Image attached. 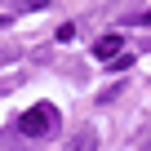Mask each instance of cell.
<instances>
[{"mask_svg": "<svg viewBox=\"0 0 151 151\" xmlns=\"http://www.w3.org/2000/svg\"><path fill=\"white\" fill-rule=\"evenodd\" d=\"M18 129H22V138H49V133L58 129V107H53V102L27 107V111L18 116Z\"/></svg>", "mask_w": 151, "mask_h": 151, "instance_id": "obj_1", "label": "cell"}, {"mask_svg": "<svg viewBox=\"0 0 151 151\" xmlns=\"http://www.w3.org/2000/svg\"><path fill=\"white\" fill-rule=\"evenodd\" d=\"M120 53H124V36H120V31H107V36L93 45V58H98V62H111V58H120Z\"/></svg>", "mask_w": 151, "mask_h": 151, "instance_id": "obj_2", "label": "cell"}, {"mask_svg": "<svg viewBox=\"0 0 151 151\" xmlns=\"http://www.w3.org/2000/svg\"><path fill=\"white\" fill-rule=\"evenodd\" d=\"M93 147H98L93 124H80V129H76V138H71V151H93Z\"/></svg>", "mask_w": 151, "mask_h": 151, "instance_id": "obj_3", "label": "cell"}, {"mask_svg": "<svg viewBox=\"0 0 151 151\" xmlns=\"http://www.w3.org/2000/svg\"><path fill=\"white\" fill-rule=\"evenodd\" d=\"M120 89H124V85H107V89H102V93H98V102H111V98H116V93H120Z\"/></svg>", "mask_w": 151, "mask_h": 151, "instance_id": "obj_4", "label": "cell"}, {"mask_svg": "<svg viewBox=\"0 0 151 151\" xmlns=\"http://www.w3.org/2000/svg\"><path fill=\"white\" fill-rule=\"evenodd\" d=\"M133 22H138V27H151V9H147V14H138Z\"/></svg>", "mask_w": 151, "mask_h": 151, "instance_id": "obj_5", "label": "cell"}, {"mask_svg": "<svg viewBox=\"0 0 151 151\" xmlns=\"http://www.w3.org/2000/svg\"><path fill=\"white\" fill-rule=\"evenodd\" d=\"M27 5H31V9H45V5H49V0H27Z\"/></svg>", "mask_w": 151, "mask_h": 151, "instance_id": "obj_6", "label": "cell"}, {"mask_svg": "<svg viewBox=\"0 0 151 151\" xmlns=\"http://www.w3.org/2000/svg\"><path fill=\"white\" fill-rule=\"evenodd\" d=\"M142 142H147V147H151V133H142Z\"/></svg>", "mask_w": 151, "mask_h": 151, "instance_id": "obj_7", "label": "cell"}]
</instances>
